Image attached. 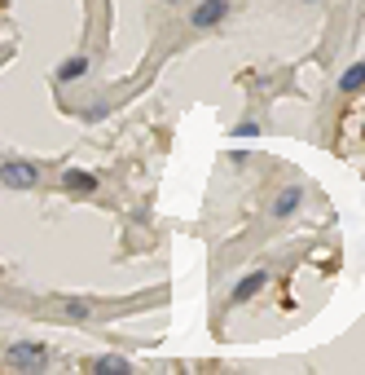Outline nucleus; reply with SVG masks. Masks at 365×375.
Returning <instances> with one entry per match:
<instances>
[{
    "label": "nucleus",
    "mask_w": 365,
    "mask_h": 375,
    "mask_svg": "<svg viewBox=\"0 0 365 375\" xmlns=\"http://www.w3.org/2000/svg\"><path fill=\"white\" fill-rule=\"evenodd\" d=\"M84 71H88V58H75V62L62 66V80H75V75H84Z\"/></svg>",
    "instance_id": "6e6552de"
},
{
    "label": "nucleus",
    "mask_w": 365,
    "mask_h": 375,
    "mask_svg": "<svg viewBox=\"0 0 365 375\" xmlns=\"http://www.w3.org/2000/svg\"><path fill=\"white\" fill-rule=\"evenodd\" d=\"M62 186H66L71 194H93V190H97V177H93V172H80V168H66V172H62Z\"/></svg>",
    "instance_id": "7ed1b4c3"
},
{
    "label": "nucleus",
    "mask_w": 365,
    "mask_h": 375,
    "mask_svg": "<svg viewBox=\"0 0 365 375\" xmlns=\"http://www.w3.org/2000/svg\"><path fill=\"white\" fill-rule=\"evenodd\" d=\"M220 18H229V0H202V5H194V27H216Z\"/></svg>",
    "instance_id": "f03ea898"
},
{
    "label": "nucleus",
    "mask_w": 365,
    "mask_h": 375,
    "mask_svg": "<svg viewBox=\"0 0 365 375\" xmlns=\"http://www.w3.org/2000/svg\"><path fill=\"white\" fill-rule=\"evenodd\" d=\"M299 199H304V190H299V186H286V190L277 194V204H273V216H291V212L299 208Z\"/></svg>",
    "instance_id": "423d86ee"
},
{
    "label": "nucleus",
    "mask_w": 365,
    "mask_h": 375,
    "mask_svg": "<svg viewBox=\"0 0 365 375\" xmlns=\"http://www.w3.org/2000/svg\"><path fill=\"white\" fill-rule=\"evenodd\" d=\"M0 181L14 186V190H31V186L40 181V172H36V164H27V159H9V164H0Z\"/></svg>",
    "instance_id": "f257e3e1"
},
{
    "label": "nucleus",
    "mask_w": 365,
    "mask_h": 375,
    "mask_svg": "<svg viewBox=\"0 0 365 375\" xmlns=\"http://www.w3.org/2000/svg\"><path fill=\"white\" fill-rule=\"evenodd\" d=\"M259 287H264V269H259V274H251V279H242L238 287H233V296H229V305H247V300L259 291Z\"/></svg>",
    "instance_id": "39448f33"
},
{
    "label": "nucleus",
    "mask_w": 365,
    "mask_h": 375,
    "mask_svg": "<svg viewBox=\"0 0 365 375\" xmlns=\"http://www.w3.org/2000/svg\"><path fill=\"white\" fill-rule=\"evenodd\" d=\"M361 89H365V62L348 66V71H344V80H339V93H361Z\"/></svg>",
    "instance_id": "0eeeda50"
},
{
    "label": "nucleus",
    "mask_w": 365,
    "mask_h": 375,
    "mask_svg": "<svg viewBox=\"0 0 365 375\" xmlns=\"http://www.w3.org/2000/svg\"><path fill=\"white\" fill-rule=\"evenodd\" d=\"M9 362H18V366H44L48 354H44L40 344H14L9 349Z\"/></svg>",
    "instance_id": "20e7f679"
},
{
    "label": "nucleus",
    "mask_w": 365,
    "mask_h": 375,
    "mask_svg": "<svg viewBox=\"0 0 365 375\" xmlns=\"http://www.w3.org/2000/svg\"><path fill=\"white\" fill-rule=\"evenodd\" d=\"M93 371H128V362H123V358H97Z\"/></svg>",
    "instance_id": "1a4fd4ad"
}]
</instances>
